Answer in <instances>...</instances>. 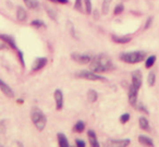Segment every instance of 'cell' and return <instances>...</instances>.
<instances>
[{"instance_id": "1", "label": "cell", "mask_w": 159, "mask_h": 147, "mask_svg": "<svg viewBox=\"0 0 159 147\" xmlns=\"http://www.w3.org/2000/svg\"><path fill=\"white\" fill-rule=\"evenodd\" d=\"M89 68H91L92 71H94L96 73H104L113 70L115 69V64L112 63L111 59L107 55L99 53V55L92 58Z\"/></svg>"}, {"instance_id": "2", "label": "cell", "mask_w": 159, "mask_h": 147, "mask_svg": "<svg viewBox=\"0 0 159 147\" xmlns=\"http://www.w3.org/2000/svg\"><path fill=\"white\" fill-rule=\"evenodd\" d=\"M143 84V76L139 70H135L132 72V83L129 88V103L133 107H136L137 105V94Z\"/></svg>"}, {"instance_id": "3", "label": "cell", "mask_w": 159, "mask_h": 147, "mask_svg": "<svg viewBox=\"0 0 159 147\" xmlns=\"http://www.w3.org/2000/svg\"><path fill=\"white\" fill-rule=\"evenodd\" d=\"M31 120L33 122V124L36 126V129H38L39 131H43V130L46 127L47 124V118L44 114V112L37 107L32 108L31 110Z\"/></svg>"}, {"instance_id": "4", "label": "cell", "mask_w": 159, "mask_h": 147, "mask_svg": "<svg viewBox=\"0 0 159 147\" xmlns=\"http://www.w3.org/2000/svg\"><path fill=\"white\" fill-rule=\"evenodd\" d=\"M147 57V53L144 50H137V51H132V53H122L120 55V59L122 61L126 62L130 64H135L139 62L143 61L145 58Z\"/></svg>"}, {"instance_id": "5", "label": "cell", "mask_w": 159, "mask_h": 147, "mask_svg": "<svg viewBox=\"0 0 159 147\" xmlns=\"http://www.w3.org/2000/svg\"><path fill=\"white\" fill-rule=\"evenodd\" d=\"M75 76L79 77V79L89 80V81H105L106 80L104 76H100V75H98V73L94 72L92 70L79 71V72L75 73Z\"/></svg>"}, {"instance_id": "6", "label": "cell", "mask_w": 159, "mask_h": 147, "mask_svg": "<svg viewBox=\"0 0 159 147\" xmlns=\"http://www.w3.org/2000/svg\"><path fill=\"white\" fill-rule=\"evenodd\" d=\"M71 59L80 64H87L92 61V56L87 55V53H71Z\"/></svg>"}, {"instance_id": "7", "label": "cell", "mask_w": 159, "mask_h": 147, "mask_svg": "<svg viewBox=\"0 0 159 147\" xmlns=\"http://www.w3.org/2000/svg\"><path fill=\"white\" fill-rule=\"evenodd\" d=\"M0 40L3 42L5 44H7L8 46L11 49H13V50H16V51L19 50L18 47H16V40H14V38L12 37V36L7 35V34H0Z\"/></svg>"}, {"instance_id": "8", "label": "cell", "mask_w": 159, "mask_h": 147, "mask_svg": "<svg viewBox=\"0 0 159 147\" xmlns=\"http://www.w3.org/2000/svg\"><path fill=\"white\" fill-rule=\"evenodd\" d=\"M53 97H55V101H56V109L57 110H61L63 108V93L61 90H56L53 93Z\"/></svg>"}, {"instance_id": "9", "label": "cell", "mask_w": 159, "mask_h": 147, "mask_svg": "<svg viewBox=\"0 0 159 147\" xmlns=\"http://www.w3.org/2000/svg\"><path fill=\"white\" fill-rule=\"evenodd\" d=\"M48 62V59L46 57H40V58H36V60L34 61L33 66H32V71H39L43 68H45Z\"/></svg>"}, {"instance_id": "10", "label": "cell", "mask_w": 159, "mask_h": 147, "mask_svg": "<svg viewBox=\"0 0 159 147\" xmlns=\"http://www.w3.org/2000/svg\"><path fill=\"white\" fill-rule=\"evenodd\" d=\"M0 90H1V92H2L7 97H10V98L14 97L13 90H12V88L10 87V86L8 85V84L6 83L5 81H2L1 79H0Z\"/></svg>"}, {"instance_id": "11", "label": "cell", "mask_w": 159, "mask_h": 147, "mask_svg": "<svg viewBox=\"0 0 159 147\" xmlns=\"http://www.w3.org/2000/svg\"><path fill=\"white\" fill-rule=\"evenodd\" d=\"M131 143V140L129 138H124V140H109L108 144L109 145H115V146H119V147H125L129 146Z\"/></svg>"}, {"instance_id": "12", "label": "cell", "mask_w": 159, "mask_h": 147, "mask_svg": "<svg viewBox=\"0 0 159 147\" xmlns=\"http://www.w3.org/2000/svg\"><path fill=\"white\" fill-rule=\"evenodd\" d=\"M87 136H89V144H91L92 146L93 147L99 146V142H98V140H97V135H96V133L93 131V130H89V132H87Z\"/></svg>"}, {"instance_id": "13", "label": "cell", "mask_w": 159, "mask_h": 147, "mask_svg": "<svg viewBox=\"0 0 159 147\" xmlns=\"http://www.w3.org/2000/svg\"><path fill=\"white\" fill-rule=\"evenodd\" d=\"M16 19L20 22H25L27 20V12L23 7L19 6L18 9H16Z\"/></svg>"}, {"instance_id": "14", "label": "cell", "mask_w": 159, "mask_h": 147, "mask_svg": "<svg viewBox=\"0 0 159 147\" xmlns=\"http://www.w3.org/2000/svg\"><path fill=\"white\" fill-rule=\"evenodd\" d=\"M111 39L118 44H128L131 42L132 37L131 36H118V35H111Z\"/></svg>"}, {"instance_id": "15", "label": "cell", "mask_w": 159, "mask_h": 147, "mask_svg": "<svg viewBox=\"0 0 159 147\" xmlns=\"http://www.w3.org/2000/svg\"><path fill=\"white\" fill-rule=\"evenodd\" d=\"M57 137H58V144H59V146H61V147H69L70 146L68 138H66V136L64 135L63 133H58Z\"/></svg>"}, {"instance_id": "16", "label": "cell", "mask_w": 159, "mask_h": 147, "mask_svg": "<svg viewBox=\"0 0 159 147\" xmlns=\"http://www.w3.org/2000/svg\"><path fill=\"white\" fill-rule=\"evenodd\" d=\"M45 10H46V12H47V16H48L51 20H53L55 22H57V20H58L57 11H56L53 8H50L49 6H45Z\"/></svg>"}, {"instance_id": "17", "label": "cell", "mask_w": 159, "mask_h": 147, "mask_svg": "<svg viewBox=\"0 0 159 147\" xmlns=\"http://www.w3.org/2000/svg\"><path fill=\"white\" fill-rule=\"evenodd\" d=\"M139 142L142 145H145V146H154V142L150 137L146 135H139Z\"/></svg>"}, {"instance_id": "18", "label": "cell", "mask_w": 159, "mask_h": 147, "mask_svg": "<svg viewBox=\"0 0 159 147\" xmlns=\"http://www.w3.org/2000/svg\"><path fill=\"white\" fill-rule=\"evenodd\" d=\"M23 2H24L25 6L31 10L37 9V8L39 7V2H38V0H23Z\"/></svg>"}, {"instance_id": "19", "label": "cell", "mask_w": 159, "mask_h": 147, "mask_svg": "<svg viewBox=\"0 0 159 147\" xmlns=\"http://www.w3.org/2000/svg\"><path fill=\"white\" fill-rule=\"evenodd\" d=\"M139 124L142 130H144V131H149V122H148V120L145 117H141V118L139 119Z\"/></svg>"}, {"instance_id": "20", "label": "cell", "mask_w": 159, "mask_h": 147, "mask_svg": "<svg viewBox=\"0 0 159 147\" xmlns=\"http://www.w3.org/2000/svg\"><path fill=\"white\" fill-rule=\"evenodd\" d=\"M87 99L89 103H95L98 99V93L95 90H89L87 92Z\"/></svg>"}, {"instance_id": "21", "label": "cell", "mask_w": 159, "mask_h": 147, "mask_svg": "<svg viewBox=\"0 0 159 147\" xmlns=\"http://www.w3.org/2000/svg\"><path fill=\"white\" fill-rule=\"evenodd\" d=\"M85 129V123L83 121H77L76 123L73 126V131L76 132V133H82Z\"/></svg>"}, {"instance_id": "22", "label": "cell", "mask_w": 159, "mask_h": 147, "mask_svg": "<svg viewBox=\"0 0 159 147\" xmlns=\"http://www.w3.org/2000/svg\"><path fill=\"white\" fill-rule=\"evenodd\" d=\"M112 2V0H104L102 6V11L104 14H108L109 10H110V5Z\"/></svg>"}, {"instance_id": "23", "label": "cell", "mask_w": 159, "mask_h": 147, "mask_svg": "<svg viewBox=\"0 0 159 147\" xmlns=\"http://www.w3.org/2000/svg\"><path fill=\"white\" fill-rule=\"evenodd\" d=\"M155 62H156V56H149V57L146 58V61H145V68L149 69L152 68V66L155 64Z\"/></svg>"}, {"instance_id": "24", "label": "cell", "mask_w": 159, "mask_h": 147, "mask_svg": "<svg viewBox=\"0 0 159 147\" xmlns=\"http://www.w3.org/2000/svg\"><path fill=\"white\" fill-rule=\"evenodd\" d=\"M66 26H68V30H69V33H70V35L72 36L73 38H77L76 32H75V29H74V25H73V23L70 22V21H68V22H66Z\"/></svg>"}, {"instance_id": "25", "label": "cell", "mask_w": 159, "mask_h": 147, "mask_svg": "<svg viewBox=\"0 0 159 147\" xmlns=\"http://www.w3.org/2000/svg\"><path fill=\"white\" fill-rule=\"evenodd\" d=\"M84 6H85V11L87 14L93 13V6H92V0H84Z\"/></svg>"}, {"instance_id": "26", "label": "cell", "mask_w": 159, "mask_h": 147, "mask_svg": "<svg viewBox=\"0 0 159 147\" xmlns=\"http://www.w3.org/2000/svg\"><path fill=\"white\" fill-rule=\"evenodd\" d=\"M147 82H148V85L149 86H154L155 83H156V74L155 72H150L147 76Z\"/></svg>"}, {"instance_id": "27", "label": "cell", "mask_w": 159, "mask_h": 147, "mask_svg": "<svg viewBox=\"0 0 159 147\" xmlns=\"http://www.w3.org/2000/svg\"><path fill=\"white\" fill-rule=\"evenodd\" d=\"M31 25L33 27H36V29H40V27H45V23L43 22L42 20H34L31 22Z\"/></svg>"}, {"instance_id": "28", "label": "cell", "mask_w": 159, "mask_h": 147, "mask_svg": "<svg viewBox=\"0 0 159 147\" xmlns=\"http://www.w3.org/2000/svg\"><path fill=\"white\" fill-rule=\"evenodd\" d=\"M123 11H124V6L121 5V3H119V5H117L115 7V10H113V14L118 16V14H121Z\"/></svg>"}, {"instance_id": "29", "label": "cell", "mask_w": 159, "mask_h": 147, "mask_svg": "<svg viewBox=\"0 0 159 147\" xmlns=\"http://www.w3.org/2000/svg\"><path fill=\"white\" fill-rule=\"evenodd\" d=\"M74 8H75V10H77V11L83 12V3H82V0H75Z\"/></svg>"}, {"instance_id": "30", "label": "cell", "mask_w": 159, "mask_h": 147, "mask_svg": "<svg viewBox=\"0 0 159 147\" xmlns=\"http://www.w3.org/2000/svg\"><path fill=\"white\" fill-rule=\"evenodd\" d=\"M16 53H18L19 60H20V62H21V66H22L23 68H24V67H25V61H24V56H23V53L20 50V49H19V50L16 51Z\"/></svg>"}, {"instance_id": "31", "label": "cell", "mask_w": 159, "mask_h": 147, "mask_svg": "<svg viewBox=\"0 0 159 147\" xmlns=\"http://www.w3.org/2000/svg\"><path fill=\"white\" fill-rule=\"evenodd\" d=\"M129 120H130V114L129 113H123L121 117H120V122L123 123V124L128 122Z\"/></svg>"}, {"instance_id": "32", "label": "cell", "mask_w": 159, "mask_h": 147, "mask_svg": "<svg viewBox=\"0 0 159 147\" xmlns=\"http://www.w3.org/2000/svg\"><path fill=\"white\" fill-rule=\"evenodd\" d=\"M152 20H154V18H152V16L147 18V20H146V22H145V25H144V30H148L150 26H152Z\"/></svg>"}, {"instance_id": "33", "label": "cell", "mask_w": 159, "mask_h": 147, "mask_svg": "<svg viewBox=\"0 0 159 147\" xmlns=\"http://www.w3.org/2000/svg\"><path fill=\"white\" fill-rule=\"evenodd\" d=\"M136 108H139L141 111H143V112H145V113H149V111L147 110V108L145 107V106L143 105V103H139V105H136Z\"/></svg>"}, {"instance_id": "34", "label": "cell", "mask_w": 159, "mask_h": 147, "mask_svg": "<svg viewBox=\"0 0 159 147\" xmlns=\"http://www.w3.org/2000/svg\"><path fill=\"white\" fill-rule=\"evenodd\" d=\"M5 132H6V121L2 120L0 122V135L3 134Z\"/></svg>"}, {"instance_id": "35", "label": "cell", "mask_w": 159, "mask_h": 147, "mask_svg": "<svg viewBox=\"0 0 159 147\" xmlns=\"http://www.w3.org/2000/svg\"><path fill=\"white\" fill-rule=\"evenodd\" d=\"M75 145H76V146H79V147H85V146H86V144H85L84 140H79V138H77V140H75Z\"/></svg>"}, {"instance_id": "36", "label": "cell", "mask_w": 159, "mask_h": 147, "mask_svg": "<svg viewBox=\"0 0 159 147\" xmlns=\"http://www.w3.org/2000/svg\"><path fill=\"white\" fill-rule=\"evenodd\" d=\"M8 45L7 44H5L3 42H0V50H5V49H7L8 48Z\"/></svg>"}, {"instance_id": "37", "label": "cell", "mask_w": 159, "mask_h": 147, "mask_svg": "<svg viewBox=\"0 0 159 147\" xmlns=\"http://www.w3.org/2000/svg\"><path fill=\"white\" fill-rule=\"evenodd\" d=\"M58 3H62V5H66L69 2V0H57Z\"/></svg>"}, {"instance_id": "38", "label": "cell", "mask_w": 159, "mask_h": 147, "mask_svg": "<svg viewBox=\"0 0 159 147\" xmlns=\"http://www.w3.org/2000/svg\"><path fill=\"white\" fill-rule=\"evenodd\" d=\"M93 14H94V19H98V11L97 10L93 11Z\"/></svg>"}, {"instance_id": "39", "label": "cell", "mask_w": 159, "mask_h": 147, "mask_svg": "<svg viewBox=\"0 0 159 147\" xmlns=\"http://www.w3.org/2000/svg\"><path fill=\"white\" fill-rule=\"evenodd\" d=\"M19 103H23V99H20V100H18Z\"/></svg>"}, {"instance_id": "40", "label": "cell", "mask_w": 159, "mask_h": 147, "mask_svg": "<svg viewBox=\"0 0 159 147\" xmlns=\"http://www.w3.org/2000/svg\"><path fill=\"white\" fill-rule=\"evenodd\" d=\"M49 1H51V2H57V0H49Z\"/></svg>"}]
</instances>
